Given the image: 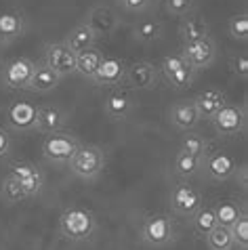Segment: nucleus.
Returning a JSON list of instances; mask_svg holds the SVG:
<instances>
[{"label":"nucleus","mask_w":248,"mask_h":250,"mask_svg":"<svg viewBox=\"0 0 248 250\" xmlns=\"http://www.w3.org/2000/svg\"><path fill=\"white\" fill-rule=\"evenodd\" d=\"M91 32L95 34L97 38H109L112 34L120 27V17L112 6L107 4H95L86 15V21H84Z\"/></svg>","instance_id":"14"},{"label":"nucleus","mask_w":248,"mask_h":250,"mask_svg":"<svg viewBox=\"0 0 248 250\" xmlns=\"http://www.w3.org/2000/svg\"><path fill=\"white\" fill-rule=\"evenodd\" d=\"M158 67H160V74L164 76V80L175 91H187L189 86H194L196 72L185 63L181 55H166Z\"/></svg>","instance_id":"8"},{"label":"nucleus","mask_w":248,"mask_h":250,"mask_svg":"<svg viewBox=\"0 0 248 250\" xmlns=\"http://www.w3.org/2000/svg\"><path fill=\"white\" fill-rule=\"evenodd\" d=\"M34 67L36 63L27 57H15L6 61L2 65V72H0V84L9 91H27Z\"/></svg>","instance_id":"7"},{"label":"nucleus","mask_w":248,"mask_h":250,"mask_svg":"<svg viewBox=\"0 0 248 250\" xmlns=\"http://www.w3.org/2000/svg\"><path fill=\"white\" fill-rule=\"evenodd\" d=\"M212 128L217 137L231 139L238 135H244L246 130V107L236 105V103H225L215 118H212Z\"/></svg>","instance_id":"6"},{"label":"nucleus","mask_w":248,"mask_h":250,"mask_svg":"<svg viewBox=\"0 0 248 250\" xmlns=\"http://www.w3.org/2000/svg\"><path fill=\"white\" fill-rule=\"evenodd\" d=\"M44 63L49 65L59 78L76 74V53L65 42H49L44 46Z\"/></svg>","instance_id":"12"},{"label":"nucleus","mask_w":248,"mask_h":250,"mask_svg":"<svg viewBox=\"0 0 248 250\" xmlns=\"http://www.w3.org/2000/svg\"><path fill=\"white\" fill-rule=\"evenodd\" d=\"M183 61L187 63L194 72H202V69H208L217 59V44L208 38L204 40H196V42H185L181 44V53Z\"/></svg>","instance_id":"9"},{"label":"nucleus","mask_w":248,"mask_h":250,"mask_svg":"<svg viewBox=\"0 0 248 250\" xmlns=\"http://www.w3.org/2000/svg\"><path fill=\"white\" fill-rule=\"evenodd\" d=\"M101 59H103V53L99 48H88V51L78 53L76 55V74L88 80L95 74V69L99 67Z\"/></svg>","instance_id":"27"},{"label":"nucleus","mask_w":248,"mask_h":250,"mask_svg":"<svg viewBox=\"0 0 248 250\" xmlns=\"http://www.w3.org/2000/svg\"><path fill=\"white\" fill-rule=\"evenodd\" d=\"M80 147L78 137L70 130H57L44 137L42 141V158L51 164H67L76 154V149Z\"/></svg>","instance_id":"3"},{"label":"nucleus","mask_w":248,"mask_h":250,"mask_svg":"<svg viewBox=\"0 0 248 250\" xmlns=\"http://www.w3.org/2000/svg\"><path fill=\"white\" fill-rule=\"evenodd\" d=\"M124 72H126V63L120 57H103L99 67L95 69V74L91 76V80L95 86H107V88H116L122 86L124 82Z\"/></svg>","instance_id":"15"},{"label":"nucleus","mask_w":248,"mask_h":250,"mask_svg":"<svg viewBox=\"0 0 248 250\" xmlns=\"http://www.w3.org/2000/svg\"><path fill=\"white\" fill-rule=\"evenodd\" d=\"M59 82H61V78L42 61V63H36V67H34V74H32V80H30V88H27V91L44 95V93L55 91V88L59 86Z\"/></svg>","instance_id":"23"},{"label":"nucleus","mask_w":248,"mask_h":250,"mask_svg":"<svg viewBox=\"0 0 248 250\" xmlns=\"http://www.w3.org/2000/svg\"><path fill=\"white\" fill-rule=\"evenodd\" d=\"M139 238L149 248H164L175 238V225L168 214H149L143 219Z\"/></svg>","instance_id":"4"},{"label":"nucleus","mask_w":248,"mask_h":250,"mask_svg":"<svg viewBox=\"0 0 248 250\" xmlns=\"http://www.w3.org/2000/svg\"><path fill=\"white\" fill-rule=\"evenodd\" d=\"M67 124V112L59 105H40L36 109V126L34 130L42 135H51L57 130H63Z\"/></svg>","instance_id":"18"},{"label":"nucleus","mask_w":248,"mask_h":250,"mask_svg":"<svg viewBox=\"0 0 248 250\" xmlns=\"http://www.w3.org/2000/svg\"><path fill=\"white\" fill-rule=\"evenodd\" d=\"M210 36V25L208 21L198 15V13H189V15L181 17V23H179V38L181 42H196V40H204Z\"/></svg>","instance_id":"22"},{"label":"nucleus","mask_w":248,"mask_h":250,"mask_svg":"<svg viewBox=\"0 0 248 250\" xmlns=\"http://www.w3.org/2000/svg\"><path fill=\"white\" fill-rule=\"evenodd\" d=\"M133 34H135L137 42L154 44V42H158V40L162 38L164 25H162L160 19H156V17H143V19H139V21L135 23Z\"/></svg>","instance_id":"25"},{"label":"nucleus","mask_w":248,"mask_h":250,"mask_svg":"<svg viewBox=\"0 0 248 250\" xmlns=\"http://www.w3.org/2000/svg\"><path fill=\"white\" fill-rule=\"evenodd\" d=\"M0 65H2V57H0Z\"/></svg>","instance_id":"39"},{"label":"nucleus","mask_w":248,"mask_h":250,"mask_svg":"<svg viewBox=\"0 0 248 250\" xmlns=\"http://www.w3.org/2000/svg\"><path fill=\"white\" fill-rule=\"evenodd\" d=\"M202 168L206 177L212 179L217 183L229 181V179L238 172V162L231 154H227L223 149H212L202 158Z\"/></svg>","instance_id":"10"},{"label":"nucleus","mask_w":248,"mask_h":250,"mask_svg":"<svg viewBox=\"0 0 248 250\" xmlns=\"http://www.w3.org/2000/svg\"><path fill=\"white\" fill-rule=\"evenodd\" d=\"M118 2L126 13H135L137 15V13H145L154 0H118Z\"/></svg>","instance_id":"37"},{"label":"nucleus","mask_w":248,"mask_h":250,"mask_svg":"<svg viewBox=\"0 0 248 250\" xmlns=\"http://www.w3.org/2000/svg\"><path fill=\"white\" fill-rule=\"evenodd\" d=\"M229 231H231L233 246L246 250V248H248V217H246V212L229 227Z\"/></svg>","instance_id":"35"},{"label":"nucleus","mask_w":248,"mask_h":250,"mask_svg":"<svg viewBox=\"0 0 248 250\" xmlns=\"http://www.w3.org/2000/svg\"><path fill=\"white\" fill-rule=\"evenodd\" d=\"M189 221H191V225H194V229L200 235H206L212 227H217L215 210H212V206H204V204L200 206L194 214H191Z\"/></svg>","instance_id":"30"},{"label":"nucleus","mask_w":248,"mask_h":250,"mask_svg":"<svg viewBox=\"0 0 248 250\" xmlns=\"http://www.w3.org/2000/svg\"><path fill=\"white\" fill-rule=\"evenodd\" d=\"M0 196H2V200L6 204H17V202H21V200L27 198L23 187L17 181V177L11 175V172L2 179V183H0Z\"/></svg>","instance_id":"29"},{"label":"nucleus","mask_w":248,"mask_h":250,"mask_svg":"<svg viewBox=\"0 0 248 250\" xmlns=\"http://www.w3.org/2000/svg\"><path fill=\"white\" fill-rule=\"evenodd\" d=\"M36 105L30 101H13L6 107V124L15 130V133H30L36 126Z\"/></svg>","instance_id":"16"},{"label":"nucleus","mask_w":248,"mask_h":250,"mask_svg":"<svg viewBox=\"0 0 248 250\" xmlns=\"http://www.w3.org/2000/svg\"><path fill=\"white\" fill-rule=\"evenodd\" d=\"M227 30H229L233 40H238V42H246L248 40V15L246 13L233 15L229 19V23H227Z\"/></svg>","instance_id":"34"},{"label":"nucleus","mask_w":248,"mask_h":250,"mask_svg":"<svg viewBox=\"0 0 248 250\" xmlns=\"http://www.w3.org/2000/svg\"><path fill=\"white\" fill-rule=\"evenodd\" d=\"M164 13L170 17H185L196 11V0H162Z\"/></svg>","instance_id":"33"},{"label":"nucleus","mask_w":248,"mask_h":250,"mask_svg":"<svg viewBox=\"0 0 248 250\" xmlns=\"http://www.w3.org/2000/svg\"><path fill=\"white\" fill-rule=\"evenodd\" d=\"M191 101H194V105H196L198 114H200V120L210 122L227 103V95L223 91H219V88H206V91L198 93Z\"/></svg>","instance_id":"19"},{"label":"nucleus","mask_w":248,"mask_h":250,"mask_svg":"<svg viewBox=\"0 0 248 250\" xmlns=\"http://www.w3.org/2000/svg\"><path fill=\"white\" fill-rule=\"evenodd\" d=\"M97 231V219L88 208L70 206L59 214V233L70 242H88Z\"/></svg>","instance_id":"1"},{"label":"nucleus","mask_w":248,"mask_h":250,"mask_svg":"<svg viewBox=\"0 0 248 250\" xmlns=\"http://www.w3.org/2000/svg\"><path fill=\"white\" fill-rule=\"evenodd\" d=\"M181 151H187L191 156H198V158H204L208 154V141L202 137V135H196L187 130L181 139Z\"/></svg>","instance_id":"32"},{"label":"nucleus","mask_w":248,"mask_h":250,"mask_svg":"<svg viewBox=\"0 0 248 250\" xmlns=\"http://www.w3.org/2000/svg\"><path fill=\"white\" fill-rule=\"evenodd\" d=\"M107 164V154L103 151V147L95 143H80V147L76 149V154L72 156V160L67 162L72 175L78 179H84V181H93L97 179L103 168Z\"/></svg>","instance_id":"2"},{"label":"nucleus","mask_w":248,"mask_h":250,"mask_svg":"<svg viewBox=\"0 0 248 250\" xmlns=\"http://www.w3.org/2000/svg\"><path fill=\"white\" fill-rule=\"evenodd\" d=\"M158 82H160V67L154 61L139 59L126 65L122 86L130 88V91H151L158 86Z\"/></svg>","instance_id":"5"},{"label":"nucleus","mask_w":248,"mask_h":250,"mask_svg":"<svg viewBox=\"0 0 248 250\" xmlns=\"http://www.w3.org/2000/svg\"><path fill=\"white\" fill-rule=\"evenodd\" d=\"M63 42L78 55L82 51H88V48H95V44H97V36L91 32V27H88L86 23H78L67 32Z\"/></svg>","instance_id":"24"},{"label":"nucleus","mask_w":248,"mask_h":250,"mask_svg":"<svg viewBox=\"0 0 248 250\" xmlns=\"http://www.w3.org/2000/svg\"><path fill=\"white\" fill-rule=\"evenodd\" d=\"M11 147H13V139L11 133L6 128L0 126V158H6L11 154Z\"/></svg>","instance_id":"38"},{"label":"nucleus","mask_w":248,"mask_h":250,"mask_svg":"<svg viewBox=\"0 0 248 250\" xmlns=\"http://www.w3.org/2000/svg\"><path fill=\"white\" fill-rule=\"evenodd\" d=\"M202 204H204L202 193H200L194 185H189L187 181H181L170 191V208H173L175 214H179V217H183V219H191V214Z\"/></svg>","instance_id":"11"},{"label":"nucleus","mask_w":248,"mask_h":250,"mask_svg":"<svg viewBox=\"0 0 248 250\" xmlns=\"http://www.w3.org/2000/svg\"><path fill=\"white\" fill-rule=\"evenodd\" d=\"M11 175L17 177L27 198H36L44 187V172L30 160H17L11 164Z\"/></svg>","instance_id":"13"},{"label":"nucleus","mask_w":248,"mask_h":250,"mask_svg":"<svg viewBox=\"0 0 248 250\" xmlns=\"http://www.w3.org/2000/svg\"><path fill=\"white\" fill-rule=\"evenodd\" d=\"M229 67H231L233 76H238L240 80H246L248 78V55L246 53L233 55V57L229 59Z\"/></svg>","instance_id":"36"},{"label":"nucleus","mask_w":248,"mask_h":250,"mask_svg":"<svg viewBox=\"0 0 248 250\" xmlns=\"http://www.w3.org/2000/svg\"><path fill=\"white\" fill-rule=\"evenodd\" d=\"M168 120H170V124H173L177 130H181V133L194 130L198 124L202 122L191 99H187V101H177L175 105L170 107V112H168Z\"/></svg>","instance_id":"20"},{"label":"nucleus","mask_w":248,"mask_h":250,"mask_svg":"<svg viewBox=\"0 0 248 250\" xmlns=\"http://www.w3.org/2000/svg\"><path fill=\"white\" fill-rule=\"evenodd\" d=\"M25 32V17L19 11H0V46H9Z\"/></svg>","instance_id":"21"},{"label":"nucleus","mask_w":248,"mask_h":250,"mask_svg":"<svg viewBox=\"0 0 248 250\" xmlns=\"http://www.w3.org/2000/svg\"><path fill=\"white\" fill-rule=\"evenodd\" d=\"M206 244L210 250H231L233 248V240H231V231L229 227L217 225L206 233Z\"/></svg>","instance_id":"31"},{"label":"nucleus","mask_w":248,"mask_h":250,"mask_svg":"<svg viewBox=\"0 0 248 250\" xmlns=\"http://www.w3.org/2000/svg\"><path fill=\"white\" fill-rule=\"evenodd\" d=\"M212 210H215V217H217V225H223V227H231L244 214V208L238 202H233V200L219 202L217 206H212Z\"/></svg>","instance_id":"28"},{"label":"nucleus","mask_w":248,"mask_h":250,"mask_svg":"<svg viewBox=\"0 0 248 250\" xmlns=\"http://www.w3.org/2000/svg\"><path fill=\"white\" fill-rule=\"evenodd\" d=\"M173 168H175V175H177V177H181V179H185V181H187V179L196 177L198 172L202 170V158L191 156V154H187V151H181V149H179L177 156H175Z\"/></svg>","instance_id":"26"},{"label":"nucleus","mask_w":248,"mask_h":250,"mask_svg":"<svg viewBox=\"0 0 248 250\" xmlns=\"http://www.w3.org/2000/svg\"><path fill=\"white\" fill-rule=\"evenodd\" d=\"M133 107H135L133 97L122 86L112 88L105 99H103V112H105L107 118H112V120H124V118H128Z\"/></svg>","instance_id":"17"}]
</instances>
